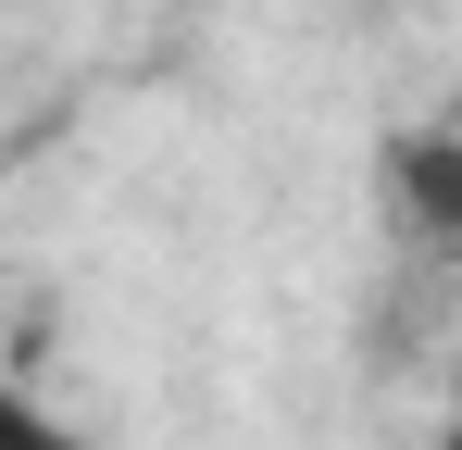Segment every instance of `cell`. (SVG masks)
I'll return each instance as SVG.
<instances>
[{
	"label": "cell",
	"mask_w": 462,
	"mask_h": 450,
	"mask_svg": "<svg viewBox=\"0 0 462 450\" xmlns=\"http://www.w3.org/2000/svg\"><path fill=\"white\" fill-rule=\"evenodd\" d=\"M425 450H462V413H450V426H438V438H425Z\"/></svg>",
	"instance_id": "obj_3"
},
{
	"label": "cell",
	"mask_w": 462,
	"mask_h": 450,
	"mask_svg": "<svg viewBox=\"0 0 462 450\" xmlns=\"http://www.w3.org/2000/svg\"><path fill=\"white\" fill-rule=\"evenodd\" d=\"M387 201L425 250H462V138H400L387 150Z\"/></svg>",
	"instance_id": "obj_1"
},
{
	"label": "cell",
	"mask_w": 462,
	"mask_h": 450,
	"mask_svg": "<svg viewBox=\"0 0 462 450\" xmlns=\"http://www.w3.org/2000/svg\"><path fill=\"white\" fill-rule=\"evenodd\" d=\"M0 450H88V426H63V413H38L13 375H0Z\"/></svg>",
	"instance_id": "obj_2"
}]
</instances>
